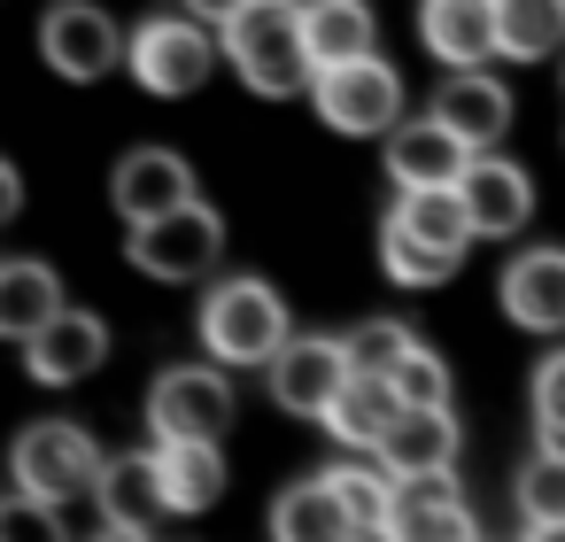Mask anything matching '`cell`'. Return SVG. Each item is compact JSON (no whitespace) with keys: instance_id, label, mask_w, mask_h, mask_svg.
Here are the masks:
<instances>
[{"instance_id":"cell-1","label":"cell","mask_w":565,"mask_h":542,"mask_svg":"<svg viewBox=\"0 0 565 542\" xmlns=\"http://www.w3.org/2000/svg\"><path fill=\"white\" fill-rule=\"evenodd\" d=\"M225 40V63L248 94L264 102H295L318 86V63H310V32H302V0H248V9L217 32Z\"/></svg>"},{"instance_id":"cell-2","label":"cell","mask_w":565,"mask_h":542,"mask_svg":"<svg viewBox=\"0 0 565 542\" xmlns=\"http://www.w3.org/2000/svg\"><path fill=\"white\" fill-rule=\"evenodd\" d=\"M287 341H295V326H287L279 287H264V279H225V287H210V302H202V349H210V364H225V372L264 364V372H271Z\"/></svg>"},{"instance_id":"cell-3","label":"cell","mask_w":565,"mask_h":542,"mask_svg":"<svg viewBox=\"0 0 565 542\" xmlns=\"http://www.w3.org/2000/svg\"><path fill=\"white\" fill-rule=\"evenodd\" d=\"M9 472H17V488H24V496H40V503H78V496H102L109 457L94 449V434H86V426H71V418H40V426H24V434H17Z\"/></svg>"},{"instance_id":"cell-4","label":"cell","mask_w":565,"mask_h":542,"mask_svg":"<svg viewBox=\"0 0 565 542\" xmlns=\"http://www.w3.org/2000/svg\"><path fill=\"white\" fill-rule=\"evenodd\" d=\"M217 63H225V40H210V24H194V17H148L125 55V71L163 102H186Z\"/></svg>"},{"instance_id":"cell-5","label":"cell","mask_w":565,"mask_h":542,"mask_svg":"<svg viewBox=\"0 0 565 542\" xmlns=\"http://www.w3.org/2000/svg\"><path fill=\"white\" fill-rule=\"evenodd\" d=\"M310 102H318L326 132H341V140H387L403 125V78L380 55L372 63H349V71H318Z\"/></svg>"},{"instance_id":"cell-6","label":"cell","mask_w":565,"mask_h":542,"mask_svg":"<svg viewBox=\"0 0 565 542\" xmlns=\"http://www.w3.org/2000/svg\"><path fill=\"white\" fill-rule=\"evenodd\" d=\"M148 426H156V442H225V426H233L225 364H171L148 387Z\"/></svg>"},{"instance_id":"cell-7","label":"cell","mask_w":565,"mask_h":542,"mask_svg":"<svg viewBox=\"0 0 565 542\" xmlns=\"http://www.w3.org/2000/svg\"><path fill=\"white\" fill-rule=\"evenodd\" d=\"M40 55H47L55 78L94 86V78H109V71L132 55V40L117 32L109 9H94V0H55V9L40 17Z\"/></svg>"},{"instance_id":"cell-8","label":"cell","mask_w":565,"mask_h":542,"mask_svg":"<svg viewBox=\"0 0 565 542\" xmlns=\"http://www.w3.org/2000/svg\"><path fill=\"white\" fill-rule=\"evenodd\" d=\"M217 256H225V225H217V210H202V202H186V210H171V217H156V225H132V264H140L148 279L186 287V279L217 272Z\"/></svg>"},{"instance_id":"cell-9","label":"cell","mask_w":565,"mask_h":542,"mask_svg":"<svg viewBox=\"0 0 565 542\" xmlns=\"http://www.w3.org/2000/svg\"><path fill=\"white\" fill-rule=\"evenodd\" d=\"M349 380H356V364H349V341H333V333H295L287 349H279V364H271V395H279V411H295V418H333V403L349 395Z\"/></svg>"},{"instance_id":"cell-10","label":"cell","mask_w":565,"mask_h":542,"mask_svg":"<svg viewBox=\"0 0 565 542\" xmlns=\"http://www.w3.org/2000/svg\"><path fill=\"white\" fill-rule=\"evenodd\" d=\"M418 40L449 71H480L503 55V0H418Z\"/></svg>"},{"instance_id":"cell-11","label":"cell","mask_w":565,"mask_h":542,"mask_svg":"<svg viewBox=\"0 0 565 542\" xmlns=\"http://www.w3.org/2000/svg\"><path fill=\"white\" fill-rule=\"evenodd\" d=\"M472 171V148L441 125V117H403L387 132V179L403 194H434V187H457Z\"/></svg>"},{"instance_id":"cell-12","label":"cell","mask_w":565,"mask_h":542,"mask_svg":"<svg viewBox=\"0 0 565 542\" xmlns=\"http://www.w3.org/2000/svg\"><path fill=\"white\" fill-rule=\"evenodd\" d=\"M109 202H117L125 225H156V217H171V210L194 202V171H186L171 148H132V156H117V171H109Z\"/></svg>"},{"instance_id":"cell-13","label":"cell","mask_w":565,"mask_h":542,"mask_svg":"<svg viewBox=\"0 0 565 542\" xmlns=\"http://www.w3.org/2000/svg\"><path fill=\"white\" fill-rule=\"evenodd\" d=\"M109 364V326L94 318V310H63L40 341H24V372L40 380V387H78V380H94Z\"/></svg>"},{"instance_id":"cell-14","label":"cell","mask_w":565,"mask_h":542,"mask_svg":"<svg viewBox=\"0 0 565 542\" xmlns=\"http://www.w3.org/2000/svg\"><path fill=\"white\" fill-rule=\"evenodd\" d=\"M426 117H441L472 156H495V140L511 132V94L488 78V71H449L441 86H434V109Z\"/></svg>"},{"instance_id":"cell-15","label":"cell","mask_w":565,"mask_h":542,"mask_svg":"<svg viewBox=\"0 0 565 542\" xmlns=\"http://www.w3.org/2000/svg\"><path fill=\"white\" fill-rule=\"evenodd\" d=\"M457 194H465L480 241H511V233H526V217H534V179H526L519 163H503V156H472V171L457 179Z\"/></svg>"},{"instance_id":"cell-16","label":"cell","mask_w":565,"mask_h":542,"mask_svg":"<svg viewBox=\"0 0 565 542\" xmlns=\"http://www.w3.org/2000/svg\"><path fill=\"white\" fill-rule=\"evenodd\" d=\"M372 465H387L395 480H449L457 472V411H403L387 426V442L372 449Z\"/></svg>"},{"instance_id":"cell-17","label":"cell","mask_w":565,"mask_h":542,"mask_svg":"<svg viewBox=\"0 0 565 542\" xmlns=\"http://www.w3.org/2000/svg\"><path fill=\"white\" fill-rule=\"evenodd\" d=\"M503 318L526 333H565V248H526L503 264Z\"/></svg>"},{"instance_id":"cell-18","label":"cell","mask_w":565,"mask_h":542,"mask_svg":"<svg viewBox=\"0 0 565 542\" xmlns=\"http://www.w3.org/2000/svg\"><path fill=\"white\" fill-rule=\"evenodd\" d=\"M302 32H310V63L318 71H349L380 55V17L364 0H302Z\"/></svg>"},{"instance_id":"cell-19","label":"cell","mask_w":565,"mask_h":542,"mask_svg":"<svg viewBox=\"0 0 565 542\" xmlns=\"http://www.w3.org/2000/svg\"><path fill=\"white\" fill-rule=\"evenodd\" d=\"M63 310H71V302H63V279H55L40 256L0 264V333H9L17 349H24V341H40Z\"/></svg>"},{"instance_id":"cell-20","label":"cell","mask_w":565,"mask_h":542,"mask_svg":"<svg viewBox=\"0 0 565 542\" xmlns=\"http://www.w3.org/2000/svg\"><path fill=\"white\" fill-rule=\"evenodd\" d=\"M102 519L109 527H156L163 511H171V488H163V457L156 449H132V457H109V472H102Z\"/></svg>"},{"instance_id":"cell-21","label":"cell","mask_w":565,"mask_h":542,"mask_svg":"<svg viewBox=\"0 0 565 542\" xmlns=\"http://www.w3.org/2000/svg\"><path fill=\"white\" fill-rule=\"evenodd\" d=\"M387 542H480V527H472V511L457 496V472L449 480H403Z\"/></svg>"},{"instance_id":"cell-22","label":"cell","mask_w":565,"mask_h":542,"mask_svg":"<svg viewBox=\"0 0 565 542\" xmlns=\"http://www.w3.org/2000/svg\"><path fill=\"white\" fill-rule=\"evenodd\" d=\"M271 542H356V519H349L341 488L318 472V480H295L271 503Z\"/></svg>"},{"instance_id":"cell-23","label":"cell","mask_w":565,"mask_h":542,"mask_svg":"<svg viewBox=\"0 0 565 542\" xmlns=\"http://www.w3.org/2000/svg\"><path fill=\"white\" fill-rule=\"evenodd\" d=\"M156 457H163L171 511H217V496H225V449L217 442H156Z\"/></svg>"},{"instance_id":"cell-24","label":"cell","mask_w":565,"mask_h":542,"mask_svg":"<svg viewBox=\"0 0 565 542\" xmlns=\"http://www.w3.org/2000/svg\"><path fill=\"white\" fill-rule=\"evenodd\" d=\"M395 418H403V395H395V380H349V395L333 403L326 434H333L341 449H380Z\"/></svg>"},{"instance_id":"cell-25","label":"cell","mask_w":565,"mask_h":542,"mask_svg":"<svg viewBox=\"0 0 565 542\" xmlns=\"http://www.w3.org/2000/svg\"><path fill=\"white\" fill-rule=\"evenodd\" d=\"M395 217H403V225H411L426 248H441V256H457V264H465V248L480 241V233H472V210H465V194H457V187L403 194V202H395Z\"/></svg>"},{"instance_id":"cell-26","label":"cell","mask_w":565,"mask_h":542,"mask_svg":"<svg viewBox=\"0 0 565 542\" xmlns=\"http://www.w3.org/2000/svg\"><path fill=\"white\" fill-rule=\"evenodd\" d=\"M565 47V0H503V63H542Z\"/></svg>"},{"instance_id":"cell-27","label":"cell","mask_w":565,"mask_h":542,"mask_svg":"<svg viewBox=\"0 0 565 542\" xmlns=\"http://www.w3.org/2000/svg\"><path fill=\"white\" fill-rule=\"evenodd\" d=\"M333 488H341V503H349V519H356V534H387L395 527V503H403V480L387 472V465H341V472H326Z\"/></svg>"},{"instance_id":"cell-28","label":"cell","mask_w":565,"mask_h":542,"mask_svg":"<svg viewBox=\"0 0 565 542\" xmlns=\"http://www.w3.org/2000/svg\"><path fill=\"white\" fill-rule=\"evenodd\" d=\"M380 264H387V279L395 287H441L449 272H457V256H441V248H426L395 210L380 217Z\"/></svg>"},{"instance_id":"cell-29","label":"cell","mask_w":565,"mask_h":542,"mask_svg":"<svg viewBox=\"0 0 565 542\" xmlns=\"http://www.w3.org/2000/svg\"><path fill=\"white\" fill-rule=\"evenodd\" d=\"M411 333L395 326V318H364L356 333H349V364H356V380H395L403 364H411Z\"/></svg>"},{"instance_id":"cell-30","label":"cell","mask_w":565,"mask_h":542,"mask_svg":"<svg viewBox=\"0 0 565 542\" xmlns=\"http://www.w3.org/2000/svg\"><path fill=\"white\" fill-rule=\"evenodd\" d=\"M0 542H71V527H63V511L55 503H40V496H9L0 503Z\"/></svg>"},{"instance_id":"cell-31","label":"cell","mask_w":565,"mask_h":542,"mask_svg":"<svg viewBox=\"0 0 565 542\" xmlns=\"http://www.w3.org/2000/svg\"><path fill=\"white\" fill-rule=\"evenodd\" d=\"M395 395L403 411H449V364L434 349H411V364L395 372Z\"/></svg>"},{"instance_id":"cell-32","label":"cell","mask_w":565,"mask_h":542,"mask_svg":"<svg viewBox=\"0 0 565 542\" xmlns=\"http://www.w3.org/2000/svg\"><path fill=\"white\" fill-rule=\"evenodd\" d=\"M519 503H526V519H565V457H526V472H519Z\"/></svg>"},{"instance_id":"cell-33","label":"cell","mask_w":565,"mask_h":542,"mask_svg":"<svg viewBox=\"0 0 565 542\" xmlns=\"http://www.w3.org/2000/svg\"><path fill=\"white\" fill-rule=\"evenodd\" d=\"M534 426L542 434H565V349L542 357V372H534Z\"/></svg>"},{"instance_id":"cell-34","label":"cell","mask_w":565,"mask_h":542,"mask_svg":"<svg viewBox=\"0 0 565 542\" xmlns=\"http://www.w3.org/2000/svg\"><path fill=\"white\" fill-rule=\"evenodd\" d=\"M241 9H248V0H179V17H194V24H210V32H225Z\"/></svg>"},{"instance_id":"cell-35","label":"cell","mask_w":565,"mask_h":542,"mask_svg":"<svg viewBox=\"0 0 565 542\" xmlns=\"http://www.w3.org/2000/svg\"><path fill=\"white\" fill-rule=\"evenodd\" d=\"M526 542H565V519H526Z\"/></svg>"},{"instance_id":"cell-36","label":"cell","mask_w":565,"mask_h":542,"mask_svg":"<svg viewBox=\"0 0 565 542\" xmlns=\"http://www.w3.org/2000/svg\"><path fill=\"white\" fill-rule=\"evenodd\" d=\"M94 542H148V534H140V527H102Z\"/></svg>"}]
</instances>
